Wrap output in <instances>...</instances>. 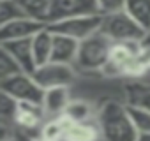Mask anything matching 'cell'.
<instances>
[{"label":"cell","instance_id":"cell-11","mask_svg":"<svg viewBox=\"0 0 150 141\" xmlns=\"http://www.w3.org/2000/svg\"><path fill=\"white\" fill-rule=\"evenodd\" d=\"M69 101H71L69 87L48 88V90H44V95H42V104H41L42 113L50 118H58V116H62Z\"/></svg>","mask_w":150,"mask_h":141},{"label":"cell","instance_id":"cell-10","mask_svg":"<svg viewBox=\"0 0 150 141\" xmlns=\"http://www.w3.org/2000/svg\"><path fill=\"white\" fill-rule=\"evenodd\" d=\"M46 28V23L35 21L30 18H20L9 23L0 25V44L9 41H20V39H30L37 32Z\"/></svg>","mask_w":150,"mask_h":141},{"label":"cell","instance_id":"cell-21","mask_svg":"<svg viewBox=\"0 0 150 141\" xmlns=\"http://www.w3.org/2000/svg\"><path fill=\"white\" fill-rule=\"evenodd\" d=\"M125 109H127V115H129L136 132L139 136L150 134V113L141 108H134V106H127V104H125Z\"/></svg>","mask_w":150,"mask_h":141},{"label":"cell","instance_id":"cell-1","mask_svg":"<svg viewBox=\"0 0 150 141\" xmlns=\"http://www.w3.org/2000/svg\"><path fill=\"white\" fill-rule=\"evenodd\" d=\"M96 125L99 129L101 141H136L139 136L127 115L125 104L115 101H108L99 108Z\"/></svg>","mask_w":150,"mask_h":141},{"label":"cell","instance_id":"cell-26","mask_svg":"<svg viewBox=\"0 0 150 141\" xmlns=\"http://www.w3.org/2000/svg\"><path fill=\"white\" fill-rule=\"evenodd\" d=\"M136 141H150V134H141V136H138Z\"/></svg>","mask_w":150,"mask_h":141},{"label":"cell","instance_id":"cell-20","mask_svg":"<svg viewBox=\"0 0 150 141\" xmlns=\"http://www.w3.org/2000/svg\"><path fill=\"white\" fill-rule=\"evenodd\" d=\"M16 2L21 7V11L25 13L27 18L46 23L51 0H16Z\"/></svg>","mask_w":150,"mask_h":141},{"label":"cell","instance_id":"cell-17","mask_svg":"<svg viewBox=\"0 0 150 141\" xmlns=\"http://www.w3.org/2000/svg\"><path fill=\"white\" fill-rule=\"evenodd\" d=\"M124 11L145 30H150V0H125Z\"/></svg>","mask_w":150,"mask_h":141},{"label":"cell","instance_id":"cell-16","mask_svg":"<svg viewBox=\"0 0 150 141\" xmlns=\"http://www.w3.org/2000/svg\"><path fill=\"white\" fill-rule=\"evenodd\" d=\"M62 118L67 122H74V123H87V122H92L94 109H92L90 102H87V101H81V99L69 101L67 108L62 113Z\"/></svg>","mask_w":150,"mask_h":141},{"label":"cell","instance_id":"cell-24","mask_svg":"<svg viewBox=\"0 0 150 141\" xmlns=\"http://www.w3.org/2000/svg\"><path fill=\"white\" fill-rule=\"evenodd\" d=\"M96 6H97V13L101 16H108V14L124 11L125 0H96Z\"/></svg>","mask_w":150,"mask_h":141},{"label":"cell","instance_id":"cell-6","mask_svg":"<svg viewBox=\"0 0 150 141\" xmlns=\"http://www.w3.org/2000/svg\"><path fill=\"white\" fill-rule=\"evenodd\" d=\"M32 78L42 90L57 88V87H69L76 78V69L65 63L48 62L44 65L35 67V70L32 73Z\"/></svg>","mask_w":150,"mask_h":141},{"label":"cell","instance_id":"cell-19","mask_svg":"<svg viewBox=\"0 0 150 141\" xmlns=\"http://www.w3.org/2000/svg\"><path fill=\"white\" fill-rule=\"evenodd\" d=\"M150 70V49L145 48L141 44L139 51L132 56V60L129 62V65L124 70V76H131V78H139L143 74H146Z\"/></svg>","mask_w":150,"mask_h":141},{"label":"cell","instance_id":"cell-7","mask_svg":"<svg viewBox=\"0 0 150 141\" xmlns=\"http://www.w3.org/2000/svg\"><path fill=\"white\" fill-rule=\"evenodd\" d=\"M85 14H99L96 0H51L46 25L58 20L85 16Z\"/></svg>","mask_w":150,"mask_h":141},{"label":"cell","instance_id":"cell-28","mask_svg":"<svg viewBox=\"0 0 150 141\" xmlns=\"http://www.w3.org/2000/svg\"><path fill=\"white\" fill-rule=\"evenodd\" d=\"M7 141H18V139H7Z\"/></svg>","mask_w":150,"mask_h":141},{"label":"cell","instance_id":"cell-5","mask_svg":"<svg viewBox=\"0 0 150 141\" xmlns=\"http://www.w3.org/2000/svg\"><path fill=\"white\" fill-rule=\"evenodd\" d=\"M103 23V16L101 14H85V16H72V18H65V20H58L53 23H48V30L51 34L57 35H64L69 37L72 41H83L88 35L99 32Z\"/></svg>","mask_w":150,"mask_h":141},{"label":"cell","instance_id":"cell-3","mask_svg":"<svg viewBox=\"0 0 150 141\" xmlns=\"http://www.w3.org/2000/svg\"><path fill=\"white\" fill-rule=\"evenodd\" d=\"M0 92L13 102H30L37 106L42 104L44 95V90L34 81L32 74H25L21 70L6 74L0 81Z\"/></svg>","mask_w":150,"mask_h":141},{"label":"cell","instance_id":"cell-8","mask_svg":"<svg viewBox=\"0 0 150 141\" xmlns=\"http://www.w3.org/2000/svg\"><path fill=\"white\" fill-rule=\"evenodd\" d=\"M141 41H129V42H115L111 46L110 56L106 65L103 67V73L108 76H124V70L132 60V56L139 51Z\"/></svg>","mask_w":150,"mask_h":141},{"label":"cell","instance_id":"cell-12","mask_svg":"<svg viewBox=\"0 0 150 141\" xmlns=\"http://www.w3.org/2000/svg\"><path fill=\"white\" fill-rule=\"evenodd\" d=\"M14 122L25 130H39L42 125V108L30 102H14Z\"/></svg>","mask_w":150,"mask_h":141},{"label":"cell","instance_id":"cell-27","mask_svg":"<svg viewBox=\"0 0 150 141\" xmlns=\"http://www.w3.org/2000/svg\"><path fill=\"white\" fill-rule=\"evenodd\" d=\"M37 141H62V139H42V137H37Z\"/></svg>","mask_w":150,"mask_h":141},{"label":"cell","instance_id":"cell-25","mask_svg":"<svg viewBox=\"0 0 150 141\" xmlns=\"http://www.w3.org/2000/svg\"><path fill=\"white\" fill-rule=\"evenodd\" d=\"M141 44H143L145 48H148V49H150V30H148V32L145 34V37L141 39Z\"/></svg>","mask_w":150,"mask_h":141},{"label":"cell","instance_id":"cell-9","mask_svg":"<svg viewBox=\"0 0 150 141\" xmlns=\"http://www.w3.org/2000/svg\"><path fill=\"white\" fill-rule=\"evenodd\" d=\"M0 51L16 65V70H21L25 74H32L35 70V63L32 56V37L2 42L0 44Z\"/></svg>","mask_w":150,"mask_h":141},{"label":"cell","instance_id":"cell-18","mask_svg":"<svg viewBox=\"0 0 150 141\" xmlns=\"http://www.w3.org/2000/svg\"><path fill=\"white\" fill-rule=\"evenodd\" d=\"M125 97H127V106L141 108L150 113V85L131 83L125 87Z\"/></svg>","mask_w":150,"mask_h":141},{"label":"cell","instance_id":"cell-13","mask_svg":"<svg viewBox=\"0 0 150 141\" xmlns=\"http://www.w3.org/2000/svg\"><path fill=\"white\" fill-rule=\"evenodd\" d=\"M76 53H78V41H72L69 37L53 34V44H51V58H50V62L65 63V65H72L74 67Z\"/></svg>","mask_w":150,"mask_h":141},{"label":"cell","instance_id":"cell-2","mask_svg":"<svg viewBox=\"0 0 150 141\" xmlns=\"http://www.w3.org/2000/svg\"><path fill=\"white\" fill-rule=\"evenodd\" d=\"M113 42L99 30L87 39L78 42V53L74 60V69L80 70H103L108 62Z\"/></svg>","mask_w":150,"mask_h":141},{"label":"cell","instance_id":"cell-15","mask_svg":"<svg viewBox=\"0 0 150 141\" xmlns=\"http://www.w3.org/2000/svg\"><path fill=\"white\" fill-rule=\"evenodd\" d=\"M51 44H53V34L46 28H42L41 32H37L32 37V56H34V63L35 67L44 65L50 62L51 58Z\"/></svg>","mask_w":150,"mask_h":141},{"label":"cell","instance_id":"cell-22","mask_svg":"<svg viewBox=\"0 0 150 141\" xmlns=\"http://www.w3.org/2000/svg\"><path fill=\"white\" fill-rule=\"evenodd\" d=\"M64 127H65V120L62 116L50 118V120L42 122V125L39 129V137H42V139H62Z\"/></svg>","mask_w":150,"mask_h":141},{"label":"cell","instance_id":"cell-23","mask_svg":"<svg viewBox=\"0 0 150 141\" xmlns=\"http://www.w3.org/2000/svg\"><path fill=\"white\" fill-rule=\"evenodd\" d=\"M20 18H27V16L16 0H2L0 2V25L20 20Z\"/></svg>","mask_w":150,"mask_h":141},{"label":"cell","instance_id":"cell-14","mask_svg":"<svg viewBox=\"0 0 150 141\" xmlns=\"http://www.w3.org/2000/svg\"><path fill=\"white\" fill-rule=\"evenodd\" d=\"M62 141H101L99 129L96 123L87 122V123H74L65 120Z\"/></svg>","mask_w":150,"mask_h":141},{"label":"cell","instance_id":"cell-4","mask_svg":"<svg viewBox=\"0 0 150 141\" xmlns=\"http://www.w3.org/2000/svg\"><path fill=\"white\" fill-rule=\"evenodd\" d=\"M113 44L115 42H129V41H141L145 37V30L125 13H115L103 16V23L99 28Z\"/></svg>","mask_w":150,"mask_h":141}]
</instances>
